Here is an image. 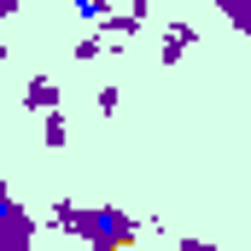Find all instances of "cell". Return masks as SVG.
I'll use <instances>...</instances> for the list:
<instances>
[{
    "instance_id": "obj_1",
    "label": "cell",
    "mask_w": 251,
    "mask_h": 251,
    "mask_svg": "<svg viewBox=\"0 0 251 251\" xmlns=\"http://www.w3.org/2000/svg\"><path fill=\"white\" fill-rule=\"evenodd\" d=\"M64 234L88 251H117V246H134L140 240V222L117 210V204H76L70 199V216H64Z\"/></svg>"
},
{
    "instance_id": "obj_12",
    "label": "cell",
    "mask_w": 251,
    "mask_h": 251,
    "mask_svg": "<svg viewBox=\"0 0 251 251\" xmlns=\"http://www.w3.org/2000/svg\"><path fill=\"white\" fill-rule=\"evenodd\" d=\"M18 6H24V0H0V24H6V18H18Z\"/></svg>"
},
{
    "instance_id": "obj_11",
    "label": "cell",
    "mask_w": 251,
    "mask_h": 251,
    "mask_svg": "<svg viewBox=\"0 0 251 251\" xmlns=\"http://www.w3.org/2000/svg\"><path fill=\"white\" fill-rule=\"evenodd\" d=\"M12 210H18V199H12V187H6V181H0V216H12Z\"/></svg>"
},
{
    "instance_id": "obj_14",
    "label": "cell",
    "mask_w": 251,
    "mask_h": 251,
    "mask_svg": "<svg viewBox=\"0 0 251 251\" xmlns=\"http://www.w3.org/2000/svg\"><path fill=\"white\" fill-rule=\"evenodd\" d=\"M152 6H176V0H152Z\"/></svg>"
},
{
    "instance_id": "obj_2",
    "label": "cell",
    "mask_w": 251,
    "mask_h": 251,
    "mask_svg": "<svg viewBox=\"0 0 251 251\" xmlns=\"http://www.w3.org/2000/svg\"><path fill=\"white\" fill-rule=\"evenodd\" d=\"M35 234H41V222L18 204L12 216H0V251H35Z\"/></svg>"
},
{
    "instance_id": "obj_3",
    "label": "cell",
    "mask_w": 251,
    "mask_h": 251,
    "mask_svg": "<svg viewBox=\"0 0 251 251\" xmlns=\"http://www.w3.org/2000/svg\"><path fill=\"white\" fill-rule=\"evenodd\" d=\"M193 47H199V29H193L187 18H170L164 24V64H181Z\"/></svg>"
},
{
    "instance_id": "obj_4",
    "label": "cell",
    "mask_w": 251,
    "mask_h": 251,
    "mask_svg": "<svg viewBox=\"0 0 251 251\" xmlns=\"http://www.w3.org/2000/svg\"><path fill=\"white\" fill-rule=\"evenodd\" d=\"M59 82H53V76H29V82H24V111H41V117H47V111H59Z\"/></svg>"
},
{
    "instance_id": "obj_9",
    "label": "cell",
    "mask_w": 251,
    "mask_h": 251,
    "mask_svg": "<svg viewBox=\"0 0 251 251\" xmlns=\"http://www.w3.org/2000/svg\"><path fill=\"white\" fill-rule=\"evenodd\" d=\"M94 105H100V117H111V111H117V105H123V88H117V82H105V88H100V100H94Z\"/></svg>"
},
{
    "instance_id": "obj_8",
    "label": "cell",
    "mask_w": 251,
    "mask_h": 251,
    "mask_svg": "<svg viewBox=\"0 0 251 251\" xmlns=\"http://www.w3.org/2000/svg\"><path fill=\"white\" fill-rule=\"evenodd\" d=\"M76 18H82V24H94V29H100V24H105V18H111V0H76Z\"/></svg>"
},
{
    "instance_id": "obj_7",
    "label": "cell",
    "mask_w": 251,
    "mask_h": 251,
    "mask_svg": "<svg viewBox=\"0 0 251 251\" xmlns=\"http://www.w3.org/2000/svg\"><path fill=\"white\" fill-rule=\"evenodd\" d=\"M100 53H105V35H100V29H94V35H82V41L70 47V59H76V64H94Z\"/></svg>"
},
{
    "instance_id": "obj_10",
    "label": "cell",
    "mask_w": 251,
    "mask_h": 251,
    "mask_svg": "<svg viewBox=\"0 0 251 251\" xmlns=\"http://www.w3.org/2000/svg\"><path fill=\"white\" fill-rule=\"evenodd\" d=\"M170 251H216V246H210V240H176Z\"/></svg>"
},
{
    "instance_id": "obj_13",
    "label": "cell",
    "mask_w": 251,
    "mask_h": 251,
    "mask_svg": "<svg viewBox=\"0 0 251 251\" xmlns=\"http://www.w3.org/2000/svg\"><path fill=\"white\" fill-rule=\"evenodd\" d=\"M0 59H6V24H0Z\"/></svg>"
},
{
    "instance_id": "obj_6",
    "label": "cell",
    "mask_w": 251,
    "mask_h": 251,
    "mask_svg": "<svg viewBox=\"0 0 251 251\" xmlns=\"http://www.w3.org/2000/svg\"><path fill=\"white\" fill-rule=\"evenodd\" d=\"M41 140H47L53 152H59L64 140H70V123H64V111H47V117H41Z\"/></svg>"
},
{
    "instance_id": "obj_15",
    "label": "cell",
    "mask_w": 251,
    "mask_h": 251,
    "mask_svg": "<svg viewBox=\"0 0 251 251\" xmlns=\"http://www.w3.org/2000/svg\"><path fill=\"white\" fill-rule=\"evenodd\" d=\"M117 251H134V246H117Z\"/></svg>"
},
{
    "instance_id": "obj_5",
    "label": "cell",
    "mask_w": 251,
    "mask_h": 251,
    "mask_svg": "<svg viewBox=\"0 0 251 251\" xmlns=\"http://www.w3.org/2000/svg\"><path fill=\"white\" fill-rule=\"evenodd\" d=\"M216 12H222L240 35H251V0H216Z\"/></svg>"
}]
</instances>
